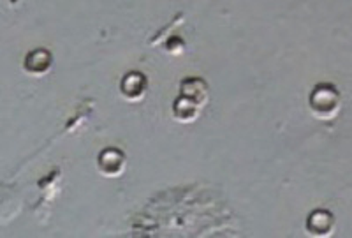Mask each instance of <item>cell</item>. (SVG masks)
Returning a JSON list of instances; mask_svg holds the SVG:
<instances>
[{
    "label": "cell",
    "instance_id": "1",
    "mask_svg": "<svg viewBox=\"0 0 352 238\" xmlns=\"http://www.w3.org/2000/svg\"><path fill=\"white\" fill-rule=\"evenodd\" d=\"M342 108L340 92L329 83H320L310 96V109L320 120H329L338 115Z\"/></svg>",
    "mask_w": 352,
    "mask_h": 238
},
{
    "label": "cell",
    "instance_id": "2",
    "mask_svg": "<svg viewBox=\"0 0 352 238\" xmlns=\"http://www.w3.org/2000/svg\"><path fill=\"white\" fill-rule=\"evenodd\" d=\"M52 53H48L46 50H34L25 57L23 69L32 76H43L52 69Z\"/></svg>",
    "mask_w": 352,
    "mask_h": 238
},
{
    "label": "cell",
    "instance_id": "3",
    "mask_svg": "<svg viewBox=\"0 0 352 238\" xmlns=\"http://www.w3.org/2000/svg\"><path fill=\"white\" fill-rule=\"evenodd\" d=\"M125 168V158L120 150L109 149L100 153L99 158V170L100 173L106 177H118L124 173Z\"/></svg>",
    "mask_w": 352,
    "mask_h": 238
},
{
    "label": "cell",
    "instance_id": "4",
    "mask_svg": "<svg viewBox=\"0 0 352 238\" xmlns=\"http://www.w3.org/2000/svg\"><path fill=\"white\" fill-rule=\"evenodd\" d=\"M307 228L314 237H329L335 228V219L328 210H316L308 217Z\"/></svg>",
    "mask_w": 352,
    "mask_h": 238
},
{
    "label": "cell",
    "instance_id": "5",
    "mask_svg": "<svg viewBox=\"0 0 352 238\" xmlns=\"http://www.w3.org/2000/svg\"><path fill=\"white\" fill-rule=\"evenodd\" d=\"M146 78L140 73H131L122 81V94L127 101H141L146 94Z\"/></svg>",
    "mask_w": 352,
    "mask_h": 238
},
{
    "label": "cell",
    "instance_id": "6",
    "mask_svg": "<svg viewBox=\"0 0 352 238\" xmlns=\"http://www.w3.org/2000/svg\"><path fill=\"white\" fill-rule=\"evenodd\" d=\"M187 101L194 102L196 106L206 105L208 94H206V85L201 80H185L182 83V96Z\"/></svg>",
    "mask_w": 352,
    "mask_h": 238
},
{
    "label": "cell",
    "instance_id": "7",
    "mask_svg": "<svg viewBox=\"0 0 352 238\" xmlns=\"http://www.w3.org/2000/svg\"><path fill=\"white\" fill-rule=\"evenodd\" d=\"M197 115H199V106H196L194 102L187 101L184 97H180L175 105V118L180 122H192L196 120Z\"/></svg>",
    "mask_w": 352,
    "mask_h": 238
}]
</instances>
